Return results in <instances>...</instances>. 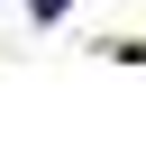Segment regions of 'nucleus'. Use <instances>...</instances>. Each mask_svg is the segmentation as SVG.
I'll return each mask as SVG.
<instances>
[{
  "instance_id": "1",
  "label": "nucleus",
  "mask_w": 146,
  "mask_h": 146,
  "mask_svg": "<svg viewBox=\"0 0 146 146\" xmlns=\"http://www.w3.org/2000/svg\"><path fill=\"white\" fill-rule=\"evenodd\" d=\"M27 9H36V18H64V0H27Z\"/></svg>"
}]
</instances>
